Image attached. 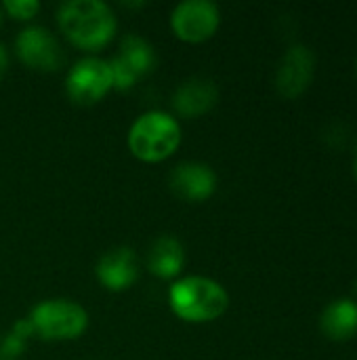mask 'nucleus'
I'll return each mask as SVG.
<instances>
[{"label": "nucleus", "instance_id": "nucleus-3", "mask_svg": "<svg viewBox=\"0 0 357 360\" xmlns=\"http://www.w3.org/2000/svg\"><path fill=\"white\" fill-rule=\"evenodd\" d=\"M181 124L162 110L141 114L128 129V150L143 162H162L181 146Z\"/></svg>", "mask_w": 357, "mask_h": 360}, {"label": "nucleus", "instance_id": "nucleus-17", "mask_svg": "<svg viewBox=\"0 0 357 360\" xmlns=\"http://www.w3.org/2000/svg\"><path fill=\"white\" fill-rule=\"evenodd\" d=\"M6 70H8V51H6V46L0 42V82H2V78L6 76Z\"/></svg>", "mask_w": 357, "mask_h": 360}, {"label": "nucleus", "instance_id": "nucleus-4", "mask_svg": "<svg viewBox=\"0 0 357 360\" xmlns=\"http://www.w3.org/2000/svg\"><path fill=\"white\" fill-rule=\"evenodd\" d=\"M34 335L46 342L78 340L88 329V312L74 300L53 297L36 304L27 316Z\"/></svg>", "mask_w": 357, "mask_h": 360}, {"label": "nucleus", "instance_id": "nucleus-19", "mask_svg": "<svg viewBox=\"0 0 357 360\" xmlns=\"http://www.w3.org/2000/svg\"><path fill=\"white\" fill-rule=\"evenodd\" d=\"M2 21H4V11H2V6H0V25H2Z\"/></svg>", "mask_w": 357, "mask_h": 360}, {"label": "nucleus", "instance_id": "nucleus-7", "mask_svg": "<svg viewBox=\"0 0 357 360\" xmlns=\"http://www.w3.org/2000/svg\"><path fill=\"white\" fill-rule=\"evenodd\" d=\"M19 61L38 72H55L63 63V49L53 32L44 25H27L15 38Z\"/></svg>", "mask_w": 357, "mask_h": 360}, {"label": "nucleus", "instance_id": "nucleus-13", "mask_svg": "<svg viewBox=\"0 0 357 360\" xmlns=\"http://www.w3.org/2000/svg\"><path fill=\"white\" fill-rule=\"evenodd\" d=\"M322 333L332 342H347L357 335V302L337 300L328 304L320 316Z\"/></svg>", "mask_w": 357, "mask_h": 360}, {"label": "nucleus", "instance_id": "nucleus-8", "mask_svg": "<svg viewBox=\"0 0 357 360\" xmlns=\"http://www.w3.org/2000/svg\"><path fill=\"white\" fill-rule=\"evenodd\" d=\"M314 72H316V55L309 46L305 44H292L276 72V89L282 97L286 99H297L301 97L311 80H314Z\"/></svg>", "mask_w": 357, "mask_h": 360}, {"label": "nucleus", "instance_id": "nucleus-14", "mask_svg": "<svg viewBox=\"0 0 357 360\" xmlns=\"http://www.w3.org/2000/svg\"><path fill=\"white\" fill-rule=\"evenodd\" d=\"M116 59L122 65H126L137 80L149 76L158 65V55L154 44L139 34H126L120 40V53L116 55Z\"/></svg>", "mask_w": 357, "mask_h": 360}, {"label": "nucleus", "instance_id": "nucleus-18", "mask_svg": "<svg viewBox=\"0 0 357 360\" xmlns=\"http://www.w3.org/2000/svg\"><path fill=\"white\" fill-rule=\"evenodd\" d=\"M122 6H128V8H141V6H145V2H122Z\"/></svg>", "mask_w": 357, "mask_h": 360}, {"label": "nucleus", "instance_id": "nucleus-9", "mask_svg": "<svg viewBox=\"0 0 357 360\" xmlns=\"http://www.w3.org/2000/svg\"><path fill=\"white\" fill-rule=\"evenodd\" d=\"M168 186L173 194L181 200L204 202L217 190V173L213 171V167L198 160L181 162L173 169Z\"/></svg>", "mask_w": 357, "mask_h": 360}, {"label": "nucleus", "instance_id": "nucleus-15", "mask_svg": "<svg viewBox=\"0 0 357 360\" xmlns=\"http://www.w3.org/2000/svg\"><path fill=\"white\" fill-rule=\"evenodd\" d=\"M34 335V329L27 319L17 321L11 331L0 340V360H17L23 356L29 338Z\"/></svg>", "mask_w": 357, "mask_h": 360}, {"label": "nucleus", "instance_id": "nucleus-16", "mask_svg": "<svg viewBox=\"0 0 357 360\" xmlns=\"http://www.w3.org/2000/svg\"><path fill=\"white\" fill-rule=\"evenodd\" d=\"M4 15L17 19V21H29L40 13V2L38 0H4L2 4Z\"/></svg>", "mask_w": 357, "mask_h": 360}, {"label": "nucleus", "instance_id": "nucleus-20", "mask_svg": "<svg viewBox=\"0 0 357 360\" xmlns=\"http://www.w3.org/2000/svg\"><path fill=\"white\" fill-rule=\"evenodd\" d=\"M353 171H356V179H357V154H356V162H353Z\"/></svg>", "mask_w": 357, "mask_h": 360}, {"label": "nucleus", "instance_id": "nucleus-5", "mask_svg": "<svg viewBox=\"0 0 357 360\" xmlns=\"http://www.w3.org/2000/svg\"><path fill=\"white\" fill-rule=\"evenodd\" d=\"M112 89L109 61L99 57H84L76 61L65 78V93L78 105L99 103Z\"/></svg>", "mask_w": 357, "mask_h": 360}, {"label": "nucleus", "instance_id": "nucleus-1", "mask_svg": "<svg viewBox=\"0 0 357 360\" xmlns=\"http://www.w3.org/2000/svg\"><path fill=\"white\" fill-rule=\"evenodd\" d=\"M57 23L74 46L90 53L107 46L118 30V17L103 0H67L57 11Z\"/></svg>", "mask_w": 357, "mask_h": 360}, {"label": "nucleus", "instance_id": "nucleus-10", "mask_svg": "<svg viewBox=\"0 0 357 360\" xmlns=\"http://www.w3.org/2000/svg\"><path fill=\"white\" fill-rule=\"evenodd\" d=\"M95 274L107 291H126L139 278V257L130 247H114L99 257Z\"/></svg>", "mask_w": 357, "mask_h": 360}, {"label": "nucleus", "instance_id": "nucleus-12", "mask_svg": "<svg viewBox=\"0 0 357 360\" xmlns=\"http://www.w3.org/2000/svg\"><path fill=\"white\" fill-rule=\"evenodd\" d=\"M187 255H185V247L181 245L179 238L175 236H160L154 240V245L149 247L147 253V268L154 276L162 278V281H170L177 278L183 268H185Z\"/></svg>", "mask_w": 357, "mask_h": 360}, {"label": "nucleus", "instance_id": "nucleus-11", "mask_svg": "<svg viewBox=\"0 0 357 360\" xmlns=\"http://www.w3.org/2000/svg\"><path fill=\"white\" fill-rule=\"evenodd\" d=\"M219 101V86L215 80L194 76L181 82L173 95V108L183 118H198L208 114Z\"/></svg>", "mask_w": 357, "mask_h": 360}, {"label": "nucleus", "instance_id": "nucleus-6", "mask_svg": "<svg viewBox=\"0 0 357 360\" xmlns=\"http://www.w3.org/2000/svg\"><path fill=\"white\" fill-rule=\"evenodd\" d=\"M221 25V11L213 0H183L170 13L175 36L189 44L206 42Z\"/></svg>", "mask_w": 357, "mask_h": 360}, {"label": "nucleus", "instance_id": "nucleus-2", "mask_svg": "<svg viewBox=\"0 0 357 360\" xmlns=\"http://www.w3.org/2000/svg\"><path fill=\"white\" fill-rule=\"evenodd\" d=\"M168 304L177 319L200 325L221 319L229 308V295L221 283L208 276H185L173 283Z\"/></svg>", "mask_w": 357, "mask_h": 360}]
</instances>
